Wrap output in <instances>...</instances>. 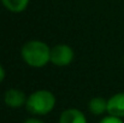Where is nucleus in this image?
Returning <instances> with one entry per match:
<instances>
[{"mask_svg": "<svg viewBox=\"0 0 124 123\" xmlns=\"http://www.w3.org/2000/svg\"><path fill=\"white\" fill-rule=\"evenodd\" d=\"M23 60L33 68H42L51 62V48L47 43L39 40L25 42L21 49Z\"/></svg>", "mask_w": 124, "mask_h": 123, "instance_id": "obj_1", "label": "nucleus"}, {"mask_svg": "<svg viewBox=\"0 0 124 123\" xmlns=\"http://www.w3.org/2000/svg\"><path fill=\"white\" fill-rule=\"evenodd\" d=\"M55 106V97L52 92L40 89L34 93H31L27 98L25 107L27 110L38 116H43L49 114Z\"/></svg>", "mask_w": 124, "mask_h": 123, "instance_id": "obj_2", "label": "nucleus"}, {"mask_svg": "<svg viewBox=\"0 0 124 123\" xmlns=\"http://www.w3.org/2000/svg\"><path fill=\"white\" fill-rule=\"evenodd\" d=\"M75 53L69 45L60 43L51 48V63L57 66H66L74 60Z\"/></svg>", "mask_w": 124, "mask_h": 123, "instance_id": "obj_3", "label": "nucleus"}, {"mask_svg": "<svg viewBox=\"0 0 124 123\" xmlns=\"http://www.w3.org/2000/svg\"><path fill=\"white\" fill-rule=\"evenodd\" d=\"M27 98L25 94L17 89V88H10L5 92V95H4V101L5 104L11 107V109H18L23 105H25L27 103Z\"/></svg>", "mask_w": 124, "mask_h": 123, "instance_id": "obj_4", "label": "nucleus"}, {"mask_svg": "<svg viewBox=\"0 0 124 123\" xmlns=\"http://www.w3.org/2000/svg\"><path fill=\"white\" fill-rule=\"evenodd\" d=\"M107 112L111 116L119 118L124 117V92L113 94L107 100Z\"/></svg>", "mask_w": 124, "mask_h": 123, "instance_id": "obj_5", "label": "nucleus"}, {"mask_svg": "<svg viewBox=\"0 0 124 123\" xmlns=\"http://www.w3.org/2000/svg\"><path fill=\"white\" fill-rule=\"evenodd\" d=\"M59 123H87V118L77 109H66L62 112Z\"/></svg>", "mask_w": 124, "mask_h": 123, "instance_id": "obj_6", "label": "nucleus"}, {"mask_svg": "<svg viewBox=\"0 0 124 123\" xmlns=\"http://www.w3.org/2000/svg\"><path fill=\"white\" fill-rule=\"evenodd\" d=\"M88 109L95 116L102 115L104 112H107V100L104 99L102 97L92 98L88 103Z\"/></svg>", "mask_w": 124, "mask_h": 123, "instance_id": "obj_7", "label": "nucleus"}, {"mask_svg": "<svg viewBox=\"0 0 124 123\" xmlns=\"http://www.w3.org/2000/svg\"><path fill=\"white\" fill-rule=\"evenodd\" d=\"M1 2L10 12L19 13L27 8L29 0H1Z\"/></svg>", "mask_w": 124, "mask_h": 123, "instance_id": "obj_8", "label": "nucleus"}, {"mask_svg": "<svg viewBox=\"0 0 124 123\" xmlns=\"http://www.w3.org/2000/svg\"><path fill=\"white\" fill-rule=\"evenodd\" d=\"M99 123H124V122H123V120L119 118V117H116V116H111V115H108V116L104 117Z\"/></svg>", "mask_w": 124, "mask_h": 123, "instance_id": "obj_9", "label": "nucleus"}, {"mask_svg": "<svg viewBox=\"0 0 124 123\" xmlns=\"http://www.w3.org/2000/svg\"><path fill=\"white\" fill-rule=\"evenodd\" d=\"M23 123H43V122H42L41 120H38V118H28Z\"/></svg>", "mask_w": 124, "mask_h": 123, "instance_id": "obj_10", "label": "nucleus"}, {"mask_svg": "<svg viewBox=\"0 0 124 123\" xmlns=\"http://www.w3.org/2000/svg\"><path fill=\"white\" fill-rule=\"evenodd\" d=\"M4 79H5V70H4L2 65H0V82L4 81Z\"/></svg>", "mask_w": 124, "mask_h": 123, "instance_id": "obj_11", "label": "nucleus"}]
</instances>
